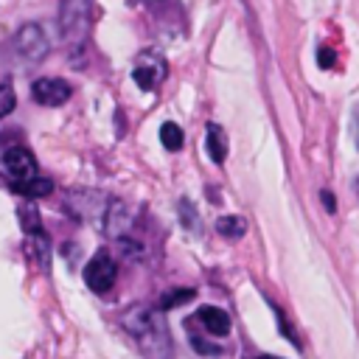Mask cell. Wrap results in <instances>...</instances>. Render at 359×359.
<instances>
[{
    "mask_svg": "<svg viewBox=\"0 0 359 359\" xmlns=\"http://www.w3.org/2000/svg\"><path fill=\"white\" fill-rule=\"evenodd\" d=\"M191 348H194L196 353H202V356H222V348H219L216 342L202 339V337H191Z\"/></svg>",
    "mask_w": 359,
    "mask_h": 359,
    "instance_id": "obj_18",
    "label": "cell"
},
{
    "mask_svg": "<svg viewBox=\"0 0 359 359\" xmlns=\"http://www.w3.org/2000/svg\"><path fill=\"white\" fill-rule=\"evenodd\" d=\"M17 48L22 50L25 59H39V56H45L48 42H45V36H42V31L36 25H25L17 34Z\"/></svg>",
    "mask_w": 359,
    "mask_h": 359,
    "instance_id": "obj_8",
    "label": "cell"
},
{
    "mask_svg": "<svg viewBox=\"0 0 359 359\" xmlns=\"http://www.w3.org/2000/svg\"><path fill=\"white\" fill-rule=\"evenodd\" d=\"M70 84L65 79H36L31 87V98L42 107H59L70 98Z\"/></svg>",
    "mask_w": 359,
    "mask_h": 359,
    "instance_id": "obj_4",
    "label": "cell"
},
{
    "mask_svg": "<svg viewBox=\"0 0 359 359\" xmlns=\"http://www.w3.org/2000/svg\"><path fill=\"white\" fill-rule=\"evenodd\" d=\"M356 194H359V180H356Z\"/></svg>",
    "mask_w": 359,
    "mask_h": 359,
    "instance_id": "obj_23",
    "label": "cell"
},
{
    "mask_svg": "<svg viewBox=\"0 0 359 359\" xmlns=\"http://www.w3.org/2000/svg\"><path fill=\"white\" fill-rule=\"evenodd\" d=\"M351 137H353V146L359 149V104L351 112Z\"/></svg>",
    "mask_w": 359,
    "mask_h": 359,
    "instance_id": "obj_20",
    "label": "cell"
},
{
    "mask_svg": "<svg viewBox=\"0 0 359 359\" xmlns=\"http://www.w3.org/2000/svg\"><path fill=\"white\" fill-rule=\"evenodd\" d=\"M121 325L135 337L146 359H171V334L160 309L135 303L121 314Z\"/></svg>",
    "mask_w": 359,
    "mask_h": 359,
    "instance_id": "obj_1",
    "label": "cell"
},
{
    "mask_svg": "<svg viewBox=\"0 0 359 359\" xmlns=\"http://www.w3.org/2000/svg\"><path fill=\"white\" fill-rule=\"evenodd\" d=\"M180 219H182V224H185L188 230L199 233V213H196V208H194L188 199L180 202Z\"/></svg>",
    "mask_w": 359,
    "mask_h": 359,
    "instance_id": "obj_16",
    "label": "cell"
},
{
    "mask_svg": "<svg viewBox=\"0 0 359 359\" xmlns=\"http://www.w3.org/2000/svg\"><path fill=\"white\" fill-rule=\"evenodd\" d=\"M17 107V95L11 84H0V118L11 115V109Z\"/></svg>",
    "mask_w": 359,
    "mask_h": 359,
    "instance_id": "obj_17",
    "label": "cell"
},
{
    "mask_svg": "<svg viewBox=\"0 0 359 359\" xmlns=\"http://www.w3.org/2000/svg\"><path fill=\"white\" fill-rule=\"evenodd\" d=\"M258 359H278V356H272V353H264V356H258Z\"/></svg>",
    "mask_w": 359,
    "mask_h": 359,
    "instance_id": "obj_22",
    "label": "cell"
},
{
    "mask_svg": "<svg viewBox=\"0 0 359 359\" xmlns=\"http://www.w3.org/2000/svg\"><path fill=\"white\" fill-rule=\"evenodd\" d=\"M0 163H3L6 174L14 177V180H28V177L36 174V160H34V154H31L25 146H11V149H6L3 157H0Z\"/></svg>",
    "mask_w": 359,
    "mask_h": 359,
    "instance_id": "obj_5",
    "label": "cell"
},
{
    "mask_svg": "<svg viewBox=\"0 0 359 359\" xmlns=\"http://www.w3.org/2000/svg\"><path fill=\"white\" fill-rule=\"evenodd\" d=\"M320 199H323V205H325L328 213H337V199H334L331 191H320Z\"/></svg>",
    "mask_w": 359,
    "mask_h": 359,
    "instance_id": "obj_21",
    "label": "cell"
},
{
    "mask_svg": "<svg viewBox=\"0 0 359 359\" xmlns=\"http://www.w3.org/2000/svg\"><path fill=\"white\" fill-rule=\"evenodd\" d=\"M205 146H208V157L222 165L224 157H227V137H224V129L219 123H208V137H205Z\"/></svg>",
    "mask_w": 359,
    "mask_h": 359,
    "instance_id": "obj_10",
    "label": "cell"
},
{
    "mask_svg": "<svg viewBox=\"0 0 359 359\" xmlns=\"http://www.w3.org/2000/svg\"><path fill=\"white\" fill-rule=\"evenodd\" d=\"M194 294H196L194 289H171V292H165V294L160 297V311L177 309V306H182V303H188Z\"/></svg>",
    "mask_w": 359,
    "mask_h": 359,
    "instance_id": "obj_15",
    "label": "cell"
},
{
    "mask_svg": "<svg viewBox=\"0 0 359 359\" xmlns=\"http://www.w3.org/2000/svg\"><path fill=\"white\" fill-rule=\"evenodd\" d=\"M17 219H20L22 230H25L28 236H36V233H42V219H39V208H36L34 202H22V205L17 208Z\"/></svg>",
    "mask_w": 359,
    "mask_h": 359,
    "instance_id": "obj_12",
    "label": "cell"
},
{
    "mask_svg": "<svg viewBox=\"0 0 359 359\" xmlns=\"http://www.w3.org/2000/svg\"><path fill=\"white\" fill-rule=\"evenodd\" d=\"M11 191H17V194H22V196H28V199H36V196H48L50 191H53V182L48 180V177H28V180H17V182H11Z\"/></svg>",
    "mask_w": 359,
    "mask_h": 359,
    "instance_id": "obj_11",
    "label": "cell"
},
{
    "mask_svg": "<svg viewBox=\"0 0 359 359\" xmlns=\"http://www.w3.org/2000/svg\"><path fill=\"white\" fill-rule=\"evenodd\" d=\"M107 196L104 194H98V191H87V188H81V191H70L67 194V199H65V205H67V210L79 219V222H104V213H107Z\"/></svg>",
    "mask_w": 359,
    "mask_h": 359,
    "instance_id": "obj_2",
    "label": "cell"
},
{
    "mask_svg": "<svg viewBox=\"0 0 359 359\" xmlns=\"http://www.w3.org/2000/svg\"><path fill=\"white\" fill-rule=\"evenodd\" d=\"M163 76H165V65L157 56H143V62L132 70V79L137 81L140 90H154L163 81Z\"/></svg>",
    "mask_w": 359,
    "mask_h": 359,
    "instance_id": "obj_7",
    "label": "cell"
},
{
    "mask_svg": "<svg viewBox=\"0 0 359 359\" xmlns=\"http://www.w3.org/2000/svg\"><path fill=\"white\" fill-rule=\"evenodd\" d=\"M101 227H104V233H107L109 238H123V236L129 233V227H132V210H129L123 202L109 199Z\"/></svg>",
    "mask_w": 359,
    "mask_h": 359,
    "instance_id": "obj_6",
    "label": "cell"
},
{
    "mask_svg": "<svg viewBox=\"0 0 359 359\" xmlns=\"http://www.w3.org/2000/svg\"><path fill=\"white\" fill-rule=\"evenodd\" d=\"M216 233L224 236V238H241L247 233V222L241 216H219L216 219Z\"/></svg>",
    "mask_w": 359,
    "mask_h": 359,
    "instance_id": "obj_13",
    "label": "cell"
},
{
    "mask_svg": "<svg viewBox=\"0 0 359 359\" xmlns=\"http://www.w3.org/2000/svg\"><path fill=\"white\" fill-rule=\"evenodd\" d=\"M160 143H163L168 151H180V149H182V129H180L177 123L165 121V123L160 126Z\"/></svg>",
    "mask_w": 359,
    "mask_h": 359,
    "instance_id": "obj_14",
    "label": "cell"
},
{
    "mask_svg": "<svg viewBox=\"0 0 359 359\" xmlns=\"http://www.w3.org/2000/svg\"><path fill=\"white\" fill-rule=\"evenodd\" d=\"M317 65L325 70V67H334V50L331 48H320L317 50Z\"/></svg>",
    "mask_w": 359,
    "mask_h": 359,
    "instance_id": "obj_19",
    "label": "cell"
},
{
    "mask_svg": "<svg viewBox=\"0 0 359 359\" xmlns=\"http://www.w3.org/2000/svg\"><path fill=\"white\" fill-rule=\"evenodd\" d=\"M196 317H199V323H202L210 334H216V337L230 334V317H227V311H222V309H216V306H202V309L196 311Z\"/></svg>",
    "mask_w": 359,
    "mask_h": 359,
    "instance_id": "obj_9",
    "label": "cell"
},
{
    "mask_svg": "<svg viewBox=\"0 0 359 359\" xmlns=\"http://www.w3.org/2000/svg\"><path fill=\"white\" fill-rule=\"evenodd\" d=\"M115 278H118V264L112 261L109 252H95L84 266V283L98 294L109 292L115 286Z\"/></svg>",
    "mask_w": 359,
    "mask_h": 359,
    "instance_id": "obj_3",
    "label": "cell"
}]
</instances>
